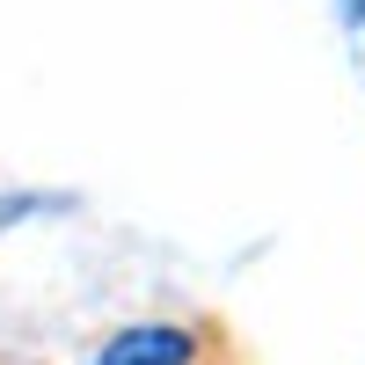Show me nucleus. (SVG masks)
Here are the masks:
<instances>
[{"instance_id":"1","label":"nucleus","mask_w":365,"mask_h":365,"mask_svg":"<svg viewBox=\"0 0 365 365\" xmlns=\"http://www.w3.org/2000/svg\"><path fill=\"white\" fill-rule=\"evenodd\" d=\"M103 365H190V336L182 329H125V336H110Z\"/></svg>"},{"instance_id":"2","label":"nucleus","mask_w":365,"mask_h":365,"mask_svg":"<svg viewBox=\"0 0 365 365\" xmlns=\"http://www.w3.org/2000/svg\"><path fill=\"white\" fill-rule=\"evenodd\" d=\"M351 15H365V0H351Z\"/></svg>"}]
</instances>
